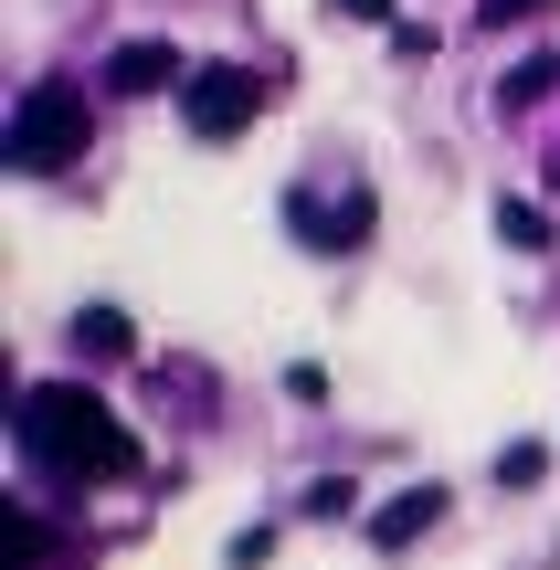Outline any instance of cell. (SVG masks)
Instances as JSON below:
<instances>
[{
	"label": "cell",
	"mask_w": 560,
	"mask_h": 570,
	"mask_svg": "<svg viewBox=\"0 0 560 570\" xmlns=\"http://www.w3.org/2000/svg\"><path fill=\"white\" fill-rule=\"evenodd\" d=\"M540 465H550L540 444H508V454H498V487H540Z\"/></svg>",
	"instance_id": "11"
},
{
	"label": "cell",
	"mask_w": 560,
	"mask_h": 570,
	"mask_svg": "<svg viewBox=\"0 0 560 570\" xmlns=\"http://www.w3.org/2000/svg\"><path fill=\"white\" fill-rule=\"evenodd\" d=\"M550 85H560V63H550V53H529V63H519V75H508V85H498V106H540V96H550Z\"/></svg>",
	"instance_id": "9"
},
{
	"label": "cell",
	"mask_w": 560,
	"mask_h": 570,
	"mask_svg": "<svg viewBox=\"0 0 560 570\" xmlns=\"http://www.w3.org/2000/svg\"><path fill=\"white\" fill-rule=\"evenodd\" d=\"M180 117H190V138H244L254 117H265V75H254V63H202V75L180 85Z\"/></svg>",
	"instance_id": "3"
},
{
	"label": "cell",
	"mask_w": 560,
	"mask_h": 570,
	"mask_svg": "<svg viewBox=\"0 0 560 570\" xmlns=\"http://www.w3.org/2000/svg\"><path fill=\"white\" fill-rule=\"evenodd\" d=\"M223 560H233V570H265V560H275V529H244V539H233Z\"/></svg>",
	"instance_id": "12"
},
{
	"label": "cell",
	"mask_w": 560,
	"mask_h": 570,
	"mask_svg": "<svg viewBox=\"0 0 560 570\" xmlns=\"http://www.w3.org/2000/svg\"><path fill=\"white\" fill-rule=\"evenodd\" d=\"M286 223L307 233V244H328V254H338V244H360V233H371V202H360V190H350V202L328 212V202H317V190H296V202H286Z\"/></svg>",
	"instance_id": "6"
},
{
	"label": "cell",
	"mask_w": 560,
	"mask_h": 570,
	"mask_svg": "<svg viewBox=\"0 0 560 570\" xmlns=\"http://www.w3.org/2000/svg\"><path fill=\"white\" fill-rule=\"evenodd\" d=\"M338 11H350V21H392V0H338Z\"/></svg>",
	"instance_id": "14"
},
{
	"label": "cell",
	"mask_w": 560,
	"mask_h": 570,
	"mask_svg": "<svg viewBox=\"0 0 560 570\" xmlns=\"http://www.w3.org/2000/svg\"><path fill=\"white\" fill-rule=\"evenodd\" d=\"M350 508H360L350 475H317V487H307V518H350Z\"/></svg>",
	"instance_id": "10"
},
{
	"label": "cell",
	"mask_w": 560,
	"mask_h": 570,
	"mask_svg": "<svg viewBox=\"0 0 560 570\" xmlns=\"http://www.w3.org/2000/svg\"><path fill=\"white\" fill-rule=\"evenodd\" d=\"M498 233H508L519 254H540V244H550V212H540V202H498Z\"/></svg>",
	"instance_id": "8"
},
{
	"label": "cell",
	"mask_w": 560,
	"mask_h": 570,
	"mask_svg": "<svg viewBox=\"0 0 560 570\" xmlns=\"http://www.w3.org/2000/svg\"><path fill=\"white\" fill-rule=\"evenodd\" d=\"M106 85L117 96H169V85H190V63H180V42H117L106 53Z\"/></svg>",
	"instance_id": "4"
},
{
	"label": "cell",
	"mask_w": 560,
	"mask_h": 570,
	"mask_svg": "<svg viewBox=\"0 0 560 570\" xmlns=\"http://www.w3.org/2000/svg\"><path fill=\"white\" fill-rule=\"evenodd\" d=\"M21 454H32L53 487H117V475H138V433H127L85 381L21 391Z\"/></svg>",
	"instance_id": "1"
},
{
	"label": "cell",
	"mask_w": 560,
	"mask_h": 570,
	"mask_svg": "<svg viewBox=\"0 0 560 570\" xmlns=\"http://www.w3.org/2000/svg\"><path fill=\"white\" fill-rule=\"evenodd\" d=\"M85 138H96V117H85V85H21L11 127H0V169H21V180L85 169Z\"/></svg>",
	"instance_id": "2"
},
{
	"label": "cell",
	"mask_w": 560,
	"mask_h": 570,
	"mask_svg": "<svg viewBox=\"0 0 560 570\" xmlns=\"http://www.w3.org/2000/svg\"><path fill=\"white\" fill-rule=\"evenodd\" d=\"M434 518H444V487H434V475H423V487H402L392 508L371 518V550H413V539L434 529Z\"/></svg>",
	"instance_id": "5"
},
{
	"label": "cell",
	"mask_w": 560,
	"mask_h": 570,
	"mask_svg": "<svg viewBox=\"0 0 560 570\" xmlns=\"http://www.w3.org/2000/svg\"><path fill=\"white\" fill-rule=\"evenodd\" d=\"M540 11H550V0H487L477 21H487V32H508V21H540Z\"/></svg>",
	"instance_id": "13"
},
{
	"label": "cell",
	"mask_w": 560,
	"mask_h": 570,
	"mask_svg": "<svg viewBox=\"0 0 560 570\" xmlns=\"http://www.w3.org/2000/svg\"><path fill=\"white\" fill-rule=\"evenodd\" d=\"M75 348H85V360H127V348H138L127 306H75Z\"/></svg>",
	"instance_id": "7"
}]
</instances>
